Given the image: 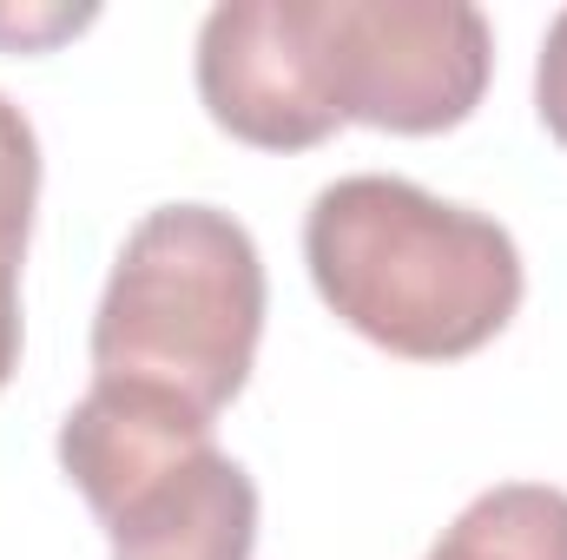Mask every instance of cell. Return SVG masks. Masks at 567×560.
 Masks as SVG:
<instances>
[{"label": "cell", "mask_w": 567, "mask_h": 560, "mask_svg": "<svg viewBox=\"0 0 567 560\" xmlns=\"http://www.w3.org/2000/svg\"><path fill=\"white\" fill-rule=\"evenodd\" d=\"M60 468L113 560H251L258 548V481L212 442V416L165 390L93 376L60 422Z\"/></svg>", "instance_id": "3957f363"}, {"label": "cell", "mask_w": 567, "mask_h": 560, "mask_svg": "<svg viewBox=\"0 0 567 560\" xmlns=\"http://www.w3.org/2000/svg\"><path fill=\"white\" fill-rule=\"evenodd\" d=\"M198 100L258 152L323 145L343 120L323 100L310 0H225L198 27Z\"/></svg>", "instance_id": "5b68a950"}, {"label": "cell", "mask_w": 567, "mask_h": 560, "mask_svg": "<svg viewBox=\"0 0 567 560\" xmlns=\"http://www.w3.org/2000/svg\"><path fill=\"white\" fill-rule=\"evenodd\" d=\"M80 27H93V7H0V46H13V53L53 46Z\"/></svg>", "instance_id": "ba28073f"}, {"label": "cell", "mask_w": 567, "mask_h": 560, "mask_svg": "<svg viewBox=\"0 0 567 560\" xmlns=\"http://www.w3.org/2000/svg\"><path fill=\"white\" fill-rule=\"evenodd\" d=\"M429 560H567V495L548 481H502L442 528Z\"/></svg>", "instance_id": "8992f818"}, {"label": "cell", "mask_w": 567, "mask_h": 560, "mask_svg": "<svg viewBox=\"0 0 567 560\" xmlns=\"http://www.w3.org/2000/svg\"><path fill=\"white\" fill-rule=\"evenodd\" d=\"M33 205H40V139L33 120L0 93V283H20Z\"/></svg>", "instance_id": "52a82bcc"}, {"label": "cell", "mask_w": 567, "mask_h": 560, "mask_svg": "<svg viewBox=\"0 0 567 560\" xmlns=\"http://www.w3.org/2000/svg\"><path fill=\"white\" fill-rule=\"evenodd\" d=\"M20 370V283H0V390Z\"/></svg>", "instance_id": "30bf717a"}, {"label": "cell", "mask_w": 567, "mask_h": 560, "mask_svg": "<svg viewBox=\"0 0 567 560\" xmlns=\"http://www.w3.org/2000/svg\"><path fill=\"white\" fill-rule=\"evenodd\" d=\"M303 265L337 323L410 363L495 343L528 283L508 225L390 172H357L310 198Z\"/></svg>", "instance_id": "6da1fadb"}, {"label": "cell", "mask_w": 567, "mask_h": 560, "mask_svg": "<svg viewBox=\"0 0 567 560\" xmlns=\"http://www.w3.org/2000/svg\"><path fill=\"white\" fill-rule=\"evenodd\" d=\"M265 336V258L218 205H158L126 231L93 317V376L218 416Z\"/></svg>", "instance_id": "7a4b0ae2"}, {"label": "cell", "mask_w": 567, "mask_h": 560, "mask_svg": "<svg viewBox=\"0 0 567 560\" xmlns=\"http://www.w3.org/2000/svg\"><path fill=\"white\" fill-rule=\"evenodd\" d=\"M535 113H542V126L567 145V7L548 20L542 60H535Z\"/></svg>", "instance_id": "9c48e42d"}, {"label": "cell", "mask_w": 567, "mask_h": 560, "mask_svg": "<svg viewBox=\"0 0 567 560\" xmlns=\"http://www.w3.org/2000/svg\"><path fill=\"white\" fill-rule=\"evenodd\" d=\"M310 46L337 120L410 139L462 126L495 73L488 13L468 0H310Z\"/></svg>", "instance_id": "277c9868"}]
</instances>
